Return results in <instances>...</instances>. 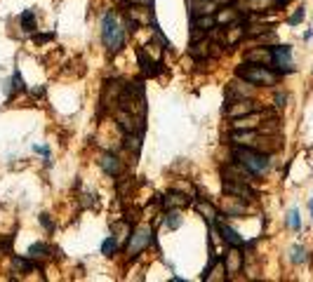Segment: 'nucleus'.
<instances>
[{
	"label": "nucleus",
	"mask_w": 313,
	"mask_h": 282,
	"mask_svg": "<svg viewBox=\"0 0 313 282\" xmlns=\"http://www.w3.org/2000/svg\"><path fill=\"white\" fill-rule=\"evenodd\" d=\"M217 24H235L240 14H238V9L233 7V5H224V7L217 9Z\"/></svg>",
	"instance_id": "obj_19"
},
{
	"label": "nucleus",
	"mask_w": 313,
	"mask_h": 282,
	"mask_svg": "<svg viewBox=\"0 0 313 282\" xmlns=\"http://www.w3.org/2000/svg\"><path fill=\"white\" fill-rule=\"evenodd\" d=\"M217 230H219V238H222L229 247H242V245H245L242 235L238 233V230H233L229 223H219V226H217Z\"/></svg>",
	"instance_id": "obj_15"
},
{
	"label": "nucleus",
	"mask_w": 313,
	"mask_h": 282,
	"mask_svg": "<svg viewBox=\"0 0 313 282\" xmlns=\"http://www.w3.org/2000/svg\"><path fill=\"white\" fill-rule=\"evenodd\" d=\"M304 17H306V9L299 7L295 14H292V17L287 19V24H290V26H297V24H302V21H304Z\"/></svg>",
	"instance_id": "obj_30"
},
{
	"label": "nucleus",
	"mask_w": 313,
	"mask_h": 282,
	"mask_svg": "<svg viewBox=\"0 0 313 282\" xmlns=\"http://www.w3.org/2000/svg\"><path fill=\"white\" fill-rule=\"evenodd\" d=\"M290 0H247L245 9L247 12H268V9H280L285 7Z\"/></svg>",
	"instance_id": "obj_13"
},
{
	"label": "nucleus",
	"mask_w": 313,
	"mask_h": 282,
	"mask_svg": "<svg viewBox=\"0 0 313 282\" xmlns=\"http://www.w3.org/2000/svg\"><path fill=\"white\" fill-rule=\"evenodd\" d=\"M233 160L240 162L245 169H250L254 176H264L271 169V160H268L266 153L252 148V146H238L233 150Z\"/></svg>",
	"instance_id": "obj_2"
},
{
	"label": "nucleus",
	"mask_w": 313,
	"mask_h": 282,
	"mask_svg": "<svg viewBox=\"0 0 313 282\" xmlns=\"http://www.w3.org/2000/svg\"><path fill=\"white\" fill-rule=\"evenodd\" d=\"M222 210H224V216H242V214L247 212V207H245V203H242V198L226 193L224 195Z\"/></svg>",
	"instance_id": "obj_9"
},
{
	"label": "nucleus",
	"mask_w": 313,
	"mask_h": 282,
	"mask_svg": "<svg viewBox=\"0 0 313 282\" xmlns=\"http://www.w3.org/2000/svg\"><path fill=\"white\" fill-rule=\"evenodd\" d=\"M28 256L36 259V261H40V259H50V256H52V247L47 245V242H33V245L28 247Z\"/></svg>",
	"instance_id": "obj_21"
},
{
	"label": "nucleus",
	"mask_w": 313,
	"mask_h": 282,
	"mask_svg": "<svg viewBox=\"0 0 313 282\" xmlns=\"http://www.w3.org/2000/svg\"><path fill=\"white\" fill-rule=\"evenodd\" d=\"M210 50H212V43L207 40L205 35H203V40H200V43H198V40H193V45H191V54H193V57H198V59L207 57V54H210Z\"/></svg>",
	"instance_id": "obj_23"
},
{
	"label": "nucleus",
	"mask_w": 313,
	"mask_h": 282,
	"mask_svg": "<svg viewBox=\"0 0 313 282\" xmlns=\"http://www.w3.org/2000/svg\"><path fill=\"white\" fill-rule=\"evenodd\" d=\"M101 38H104V45L108 47L111 54H118L125 45V28L120 24L116 12H106L101 17Z\"/></svg>",
	"instance_id": "obj_3"
},
{
	"label": "nucleus",
	"mask_w": 313,
	"mask_h": 282,
	"mask_svg": "<svg viewBox=\"0 0 313 282\" xmlns=\"http://www.w3.org/2000/svg\"><path fill=\"white\" fill-rule=\"evenodd\" d=\"M165 223H167V228H170V230H177L179 226H181L179 210H167V214H165Z\"/></svg>",
	"instance_id": "obj_27"
},
{
	"label": "nucleus",
	"mask_w": 313,
	"mask_h": 282,
	"mask_svg": "<svg viewBox=\"0 0 313 282\" xmlns=\"http://www.w3.org/2000/svg\"><path fill=\"white\" fill-rule=\"evenodd\" d=\"M235 75L242 80H247L252 85H264V87H271V85H278V80L283 73H278L276 69L271 66H261V64H250L245 62L235 69Z\"/></svg>",
	"instance_id": "obj_1"
},
{
	"label": "nucleus",
	"mask_w": 313,
	"mask_h": 282,
	"mask_svg": "<svg viewBox=\"0 0 313 282\" xmlns=\"http://www.w3.org/2000/svg\"><path fill=\"white\" fill-rule=\"evenodd\" d=\"M191 26H193V31H196V33L207 35V33H212V31H215L219 24H217L215 14H196V17H193V21H191Z\"/></svg>",
	"instance_id": "obj_12"
},
{
	"label": "nucleus",
	"mask_w": 313,
	"mask_h": 282,
	"mask_svg": "<svg viewBox=\"0 0 313 282\" xmlns=\"http://www.w3.org/2000/svg\"><path fill=\"white\" fill-rule=\"evenodd\" d=\"M40 223H43V226H45L47 230H50V233L54 230V223L50 221V214H40Z\"/></svg>",
	"instance_id": "obj_33"
},
{
	"label": "nucleus",
	"mask_w": 313,
	"mask_h": 282,
	"mask_svg": "<svg viewBox=\"0 0 313 282\" xmlns=\"http://www.w3.org/2000/svg\"><path fill=\"white\" fill-rule=\"evenodd\" d=\"M287 226L292 230H299L302 228V216H299V210H292L287 214Z\"/></svg>",
	"instance_id": "obj_28"
},
{
	"label": "nucleus",
	"mask_w": 313,
	"mask_h": 282,
	"mask_svg": "<svg viewBox=\"0 0 313 282\" xmlns=\"http://www.w3.org/2000/svg\"><path fill=\"white\" fill-rule=\"evenodd\" d=\"M19 26L24 33H33L38 28V19H36V9H24L21 17H19Z\"/></svg>",
	"instance_id": "obj_20"
},
{
	"label": "nucleus",
	"mask_w": 313,
	"mask_h": 282,
	"mask_svg": "<svg viewBox=\"0 0 313 282\" xmlns=\"http://www.w3.org/2000/svg\"><path fill=\"white\" fill-rule=\"evenodd\" d=\"M116 252H118V235H108V238L101 242V254L113 256Z\"/></svg>",
	"instance_id": "obj_25"
},
{
	"label": "nucleus",
	"mask_w": 313,
	"mask_h": 282,
	"mask_svg": "<svg viewBox=\"0 0 313 282\" xmlns=\"http://www.w3.org/2000/svg\"><path fill=\"white\" fill-rule=\"evenodd\" d=\"M52 38H54V33H43V35H33V43L43 45V43H47V40H52Z\"/></svg>",
	"instance_id": "obj_34"
},
{
	"label": "nucleus",
	"mask_w": 313,
	"mask_h": 282,
	"mask_svg": "<svg viewBox=\"0 0 313 282\" xmlns=\"http://www.w3.org/2000/svg\"><path fill=\"white\" fill-rule=\"evenodd\" d=\"M285 101H287V94H278L276 97V106L280 108V106H285Z\"/></svg>",
	"instance_id": "obj_35"
},
{
	"label": "nucleus",
	"mask_w": 313,
	"mask_h": 282,
	"mask_svg": "<svg viewBox=\"0 0 313 282\" xmlns=\"http://www.w3.org/2000/svg\"><path fill=\"white\" fill-rule=\"evenodd\" d=\"M273 50V69L278 73H287V70H295L292 66V47L290 45H276L271 47Z\"/></svg>",
	"instance_id": "obj_6"
},
{
	"label": "nucleus",
	"mask_w": 313,
	"mask_h": 282,
	"mask_svg": "<svg viewBox=\"0 0 313 282\" xmlns=\"http://www.w3.org/2000/svg\"><path fill=\"white\" fill-rule=\"evenodd\" d=\"M99 165H101V169H104L106 174H111V176H120V174H123V162H120L116 155H111V153H104V155L99 158Z\"/></svg>",
	"instance_id": "obj_16"
},
{
	"label": "nucleus",
	"mask_w": 313,
	"mask_h": 282,
	"mask_svg": "<svg viewBox=\"0 0 313 282\" xmlns=\"http://www.w3.org/2000/svg\"><path fill=\"white\" fill-rule=\"evenodd\" d=\"M196 210L200 212V214H203V216H205L210 223H212V221L219 216V210H217L212 203H207V200H198V203H196Z\"/></svg>",
	"instance_id": "obj_22"
},
{
	"label": "nucleus",
	"mask_w": 313,
	"mask_h": 282,
	"mask_svg": "<svg viewBox=\"0 0 313 282\" xmlns=\"http://www.w3.org/2000/svg\"><path fill=\"white\" fill-rule=\"evenodd\" d=\"M116 120H118L120 130H123L125 134H142L144 132V118L130 113V111H125V108H118Z\"/></svg>",
	"instance_id": "obj_5"
},
{
	"label": "nucleus",
	"mask_w": 313,
	"mask_h": 282,
	"mask_svg": "<svg viewBox=\"0 0 313 282\" xmlns=\"http://www.w3.org/2000/svg\"><path fill=\"white\" fill-rule=\"evenodd\" d=\"M191 203V198H186V193H177V191H172L162 198V205L167 207V210H181V207H186Z\"/></svg>",
	"instance_id": "obj_18"
},
{
	"label": "nucleus",
	"mask_w": 313,
	"mask_h": 282,
	"mask_svg": "<svg viewBox=\"0 0 313 282\" xmlns=\"http://www.w3.org/2000/svg\"><path fill=\"white\" fill-rule=\"evenodd\" d=\"M290 259H292V264H304V261H306V252L302 249V247H292Z\"/></svg>",
	"instance_id": "obj_29"
},
{
	"label": "nucleus",
	"mask_w": 313,
	"mask_h": 282,
	"mask_svg": "<svg viewBox=\"0 0 313 282\" xmlns=\"http://www.w3.org/2000/svg\"><path fill=\"white\" fill-rule=\"evenodd\" d=\"M172 191H179V193H193V186L188 181H179V184L172 186Z\"/></svg>",
	"instance_id": "obj_31"
},
{
	"label": "nucleus",
	"mask_w": 313,
	"mask_h": 282,
	"mask_svg": "<svg viewBox=\"0 0 313 282\" xmlns=\"http://www.w3.org/2000/svg\"><path fill=\"white\" fill-rule=\"evenodd\" d=\"M222 264H224V271H226V273H231V275L240 271V268H242V254L238 252V247H231V249L224 254Z\"/></svg>",
	"instance_id": "obj_14"
},
{
	"label": "nucleus",
	"mask_w": 313,
	"mask_h": 282,
	"mask_svg": "<svg viewBox=\"0 0 313 282\" xmlns=\"http://www.w3.org/2000/svg\"><path fill=\"white\" fill-rule=\"evenodd\" d=\"M33 150H36V153H43V155H47V153H50L45 146H33Z\"/></svg>",
	"instance_id": "obj_36"
},
{
	"label": "nucleus",
	"mask_w": 313,
	"mask_h": 282,
	"mask_svg": "<svg viewBox=\"0 0 313 282\" xmlns=\"http://www.w3.org/2000/svg\"><path fill=\"white\" fill-rule=\"evenodd\" d=\"M151 245H153V228L151 226H137L132 230L130 240H127L125 252L130 259H134V256H139L144 249H149Z\"/></svg>",
	"instance_id": "obj_4"
},
{
	"label": "nucleus",
	"mask_w": 313,
	"mask_h": 282,
	"mask_svg": "<svg viewBox=\"0 0 313 282\" xmlns=\"http://www.w3.org/2000/svg\"><path fill=\"white\" fill-rule=\"evenodd\" d=\"M261 123V113H247L242 115V118H235L233 120V130H257Z\"/></svg>",
	"instance_id": "obj_17"
},
{
	"label": "nucleus",
	"mask_w": 313,
	"mask_h": 282,
	"mask_svg": "<svg viewBox=\"0 0 313 282\" xmlns=\"http://www.w3.org/2000/svg\"><path fill=\"white\" fill-rule=\"evenodd\" d=\"M12 268H14L17 273H31V271H33V261H31V256H28V259L12 256Z\"/></svg>",
	"instance_id": "obj_24"
},
{
	"label": "nucleus",
	"mask_w": 313,
	"mask_h": 282,
	"mask_svg": "<svg viewBox=\"0 0 313 282\" xmlns=\"http://www.w3.org/2000/svg\"><path fill=\"white\" fill-rule=\"evenodd\" d=\"M252 94H254L252 82H247L242 78L229 82V87H226V99H252Z\"/></svg>",
	"instance_id": "obj_8"
},
{
	"label": "nucleus",
	"mask_w": 313,
	"mask_h": 282,
	"mask_svg": "<svg viewBox=\"0 0 313 282\" xmlns=\"http://www.w3.org/2000/svg\"><path fill=\"white\" fill-rule=\"evenodd\" d=\"M254 111H257V106H254L252 99H229V106L224 108V115L235 120V118H242V115L254 113Z\"/></svg>",
	"instance_id": "obj_7"
},
{
	"label": "nucleus",
	"mask_w": 313,
	"mask_h": 282,
	"mask_svg": "<svg viewBox=\"0 0 313 282\" xmlns=\"http://www.w3.org/2000/svg\"><path fill=\"white\" fill-rule=\"evenodd\" d=\"M125 148H132L134 155H139L142 150V134H125Z\"/></svg>",
	"instance_id": "obj_26"
},
{
	"label": "nucleus",
	"mask_w": 313,
	"mask_h": 282,
	"mask_svg": "<svg viewBox=\"0 0 313 282\" xmlns=\"http://www.w3.org/2000/svg\"><path fill=\"white\" fill-rule=\"evenodd\" d=\"M309 207H311V216H313V198H311V203H309Z\"/></svg>",
	"instance_id": "obj_37"
},
{
	"label": "nucleus",
	"mask_w": 313,
	"mask_h": 282,
	"mask_svg": "<svg viewBox=\"0 0 313 282\" xmlns=\"http://www.w3.org/2000/svg\"><path fill=\"white\" fill-rule=\"evenodd\" d=\"M224 193L238 195L242 200H254V195H257L250 188V184H245V181H224Z\"/></svg>",
	"instance_id": "obj_11"
},
{
	"label": "nucleus",
	"mask_w": 313,
	"mask_h": 282,
	"mask_svg": "<svg viewBox=\"0 0 313 282\" xmlns=\"http://www.w3.org/2000/svg\"><path fill=\"white\" fill-rule=\"evenodd\" d=\"M245 62L261 64V66H271L273 69V50H268V47H254L250 52H245Z\"/></svg>",
	"instance_id": "obj_10"
},
{
	"label": "nucleus",
	"mask_w": 313,
	"mask_h": 282,
	"mask_svg": "<svg viewBox=\"0 0 313 282\" xmlns=\"http://www.w3.org/2000/svg\"><path fill=\"white\" fill-rule=\"evenodd\" d=\"M12 89H17V92H24V80L19 75V70L12 75Z\"/></svg>",
	"instance_id": "obj_32"
}]
</instances>
